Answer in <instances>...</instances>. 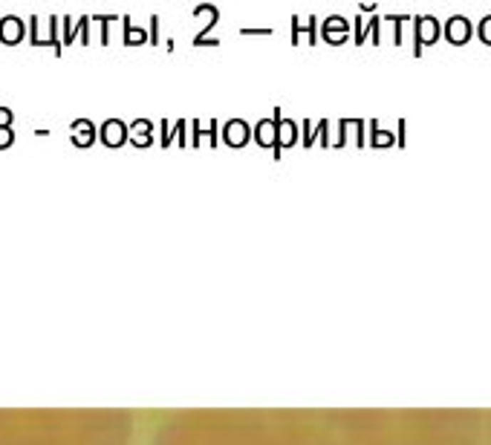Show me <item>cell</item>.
<instances>
[{
    "mask_svg": "<svg viewBox=\"0 0 491 445\" xmlns=\"http://www.w3.org/2000/svg\"><path fill=\"white\" fill-rule=\"evenodd\" d=\"M58 26H61V18H56V15H52L49 21L32 15V18H29V44H32V46H49L56 55H61L64 46H61V32H58Z\"/></svg>",
    "mask_w": 491,
    "mask_h": 445,
    "instance_id": "obj_1",
    "label": "cell"
},
{
    "mask_svg": "<svg viewBox=\"0 0 491 445\" xmlns=\"http://www.w3.org/2000/svg\"><path fill=\"white\" fill-rule=\"evenodd\" d=\"M440 35H443V26L436 18H430V15L413 18V52L416 55L422 52V46H430V44L440 41Z\"/></svg>",
    "mask_w": 491,
    "mask_h": 445,
    "instance_id": "obj_2",
    "label": "cell"
},
{
    "mask_svg": "<svg viewBox=\"0 0 491 445\" xmlns=\"http://www.w3.org/2000/svg\"><path fill=\"white\" fill-rule=\"evenodd\" d=\"M26 38V24L18 15H4L0 18V44L6 46H18Z\"/></svg>",
    "mask_w": 491,
    "mask_h": 445,
    "instance_id": "obj_3",
    "label": "cell"
},
{
    "mask_svg": "<svg viewBox=\"0 0 491 445\" xmlns=\"http://www.w3.org/2000/svg\"><path fill=\"white\" fill-rule=\"evenodd\" d=\"M315 44L318 41V18H298L292 15V44Z\"/></svg>",
    "mask_w": 491,
    "mask_h": 445,
    "instance_id": "obj_4",
    "label": "cell"
},
{
    "mask_svg": "<svg viewBox=\"0 0 491 445\" xmlns=\"http://www.w3.org/2000/svg\"><path fill=\"white\" fill-rule=\"evenodd\" d=\"M191 15L202 21V29H200L194 38H208V35H211V29H214L217 24H220V9L211 6V4H197V6L191 9Z\"/></svg>",
    "mask_w": 491,
    "mask_h": 445,
    "instance_id": "obj_5",
    "label": "cell"
},
{
    "mask_svg": "<svg viewBox=\"0 0 491 445\" xmlns=\"http://www.w3.org/2000/svg\"><path fill=\"white\" fill-rule=\"evenodd\" d=\"M445 38H448V44H465L468 38H471V21L468 18H462V15H457V18H448L445 21Z\"/></svg>",
    "mask_w": 491,
    "mask_h": 445,
    "instance_id": "obj_6",
    "label": "cell"
},
{
    "mask_svg": "<svg viewBox=\"0 0 491 445\" xmlns=\"http://www.w3.org/2000/svg\"><path fill=\"white\" fill-rule=\"evenodd\" d=\"M122 29H125V35H122V44L125 46H142V44H148V29L139 26V24H133L130 15H122Z\"/></svg>",
    "mask_w": 491,
    "mask_h": 445,
    "instance_id": "obj_7",
    "label": "cell"
},
{
    "mask_svg": "<svg viewBox=\"0 0 491 445\" xmlns=\"http://www.w3.org/2000/svg\"><path fill=\"white\" fill-rule=\"evenodd\" d=\"M93 21L98 24V44L107 46V44H110V26L119 21V15H95Z\"/></svg>",
    "mask_w": 491,
    "mask_h": 445,
    "instance_id": "obj_8",
    "label": "cell"
},
{
    "mask_svg": "<svg viewBox=\"0 0 491 445\" xmlns=\"http://www.w3.org/2000/svg\"><path fill=\"white\" fill-rule=\"evenodd\" d=\"M78 41V29H76V21L67 15L61 18V46H73Z\"/></svg>",
    "mask_w": 491,
    "mask_h": 445,
    "instance_id": "obj_9",
    "label": "cell"
},
{
    "mask_svg": "<svg viewBox=\"0 0 491 445\" xmlns=\"http://www.w3.org/2000/svg\"><path fill=\"white\" fill-rule=\"evenodd\" d=\"M321 32H350V21L341 15H330L326 21H321Z\"/></svg>",
    "mask_w": 491,
    "mask_h": 445,
    "instance_id": "obj_10",
    "label": "cell"
},
{
    "mask_svg": "<svg viewBox=\"0 0 491 445\" xmlns=\"http://www.w3.org/2000/svg\"><path fill=\"white\" fill-rule=\"evenodd\" d=\"M90 26H93V18L90 15H81V18H76V29H78V41L87 46L93 38H90Z\"/></svg>",
    "mask_w": 491,
    "mask_h": 445,
    "instance_id": "obj_11",
    "label": "cell"
},
{
    "mask_svg": "<svg viewBox=\"0 0 491 445\" xmlns=\"http://www.w3.org/2000/svg\"><path fill=\"white\" fill-rule=\"evenodd\" d=\"M226 136H229L232 145H243L246 142V125L243 122H232L229 131H226Z\"/></svg>",
    "mask_w": 491,
    "mask_h": 445,
    "instance_id": "obj_12",
    "label": "cell"
},
{
    "mask_svg": "<svg viewBox=\"0 0 491 445\" xmlns=\"http://www.w3.org/2000/svg\"><path fill=\"white\" fill-rule=\"evenodd\" d=\"M122 136H125V128H122V125H116V122H107V125H104V139L110 142V145L122 142Z\"/></svg>",
    "mask_w": 491,
    "mask_h": 445,
    "instance_id": "obj_13",
    "label": "cell"
},
{
    "mask_svg": "<svg viewBox=\"0 0 491 445\" xmlns=\"http://www.w3.org/2000/svg\"><path fill=\"white\" fill-rule=\"evenodd\" d=\"M272 139H275V125H272V122H260L257 125V142L260 145H269Z\"/></svg>",
    "mask_w": 491,
    "mask_h": 445,
    "instance_id": "obj_14",
    "label": "cell"
},
{
    "mask_svg": "<svg viewBox=\"0 0 491 445\" xmlns=\"http://www.w3.org/2000/svg\"><path fill=\"white\" fill-rule=\"evenodd\" d=\"M477 35H480V41H482V44H491V15H488V18H482V21L477 24Z\"/></svg>",
    "mask_w": 491,
    "mask_h": 445,
    "instance_id": "obj_15",
    "label": "cell"
},
{
    "mask_svg": "<svg viewBox=\"0 0 491 445\" xmlns=\"http://www.w3.org/2000/svg\"><path fill=\"white\" fill-rule=\"evenodd\" d=\"M321 38H324L326 44H333V46H338V44H347L350 32H321Z\"/></svg>",
    "mask_w": 491,
    "mask_h": 445,
    "instance_id": "obj_16",
    "label": "cell"
},
{
    "mask_svg": "<svg viewBox=\"0 0 491 445\" xmlns=\"http://www.w3.org/2000/svg\"><path fill=\"white\" fill-rule=\"evenodd\" d=\"M148 44L156 46L159 44V15H150V26H148Z\"/></svg>",
    "mask_w": 491,
    "mask_h": 445,
    "instance_id": "obj_17",
    "label": "cell"
},
{
    "mask_svg": "<svg viewBox=\"0 0 491 445\" xmlns=\"http://www.w3.org/2000/svg\"><path fill=\"white\" fill-rule=\"evenodd\" d=\"M240 35H246V38H269L272 35V29L269 26H260V29H252V26H246V29H240Z\"/></svg>",
    "mask_w": 491,
    "mask_h": 445,
    "instance_id": "obj_18",
    "label": "cell"
},
{
    "mask_svg": "<svg viewBox=\"0 0 491 445\" xmlns=\"http://www.w3.org/2000/svg\"><path fill=\"white\" fill-rule=\"evenodd\" d=\"M148 139H150V125H148V122H139V125H136V142L148 145Z\"/></svg>",
    "mask_w": 491,
    "mask_h": 445,
    "instance_id": "obj_19",
    "label": "cell"
},
{
    "mask_svg": "<svg viewBox=\"0 0 491 445\" xmlns=\"http://www.w3.org/2000/svg\"><path fill=\"white\" fill-rule=\"evenodd\" d=\"M281 139H284V145L295 142V128H292L289 122H284V125H281Z\"/></svg>",
    "mask_w": 491,
    "mask_h": 445,
    "instance_id": "obj_20",
    "label": "cell"
},
{
    "mask_svg": "<svg viewBox=\"0 0 491 445\" xmlns=\"http://www.w3.org/2000/svg\"><path fill=\"white\" fill-rule=\"evenodd\" d=\"M194 46H220V41H217V38H194Z\"/></svg>",
    "mask_w": 491,
    "mask_h": 445,
    "instance_id": "obj_21",
    "label": "cell"
},
{
    "mask_svg": "<svg viewBox=\"0 0 491 445\" xmlns=\"http://www.w3.org/2000/svg\"><path fill=\"white\" fill-rule=\"evenodd\" d=\"M6 122H9V110L0 107V125H6Z\"/></svg>",
    "mask_w": 491,
    "mask_h": 445,
    "instance_id": "obj_22",
    "label": "cell"
}]
</instances>
